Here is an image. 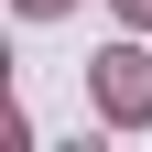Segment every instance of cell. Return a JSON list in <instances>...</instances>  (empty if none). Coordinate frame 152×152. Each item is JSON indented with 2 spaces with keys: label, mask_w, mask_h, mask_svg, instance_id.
Here are the masks:
<instances>
[{
  "label": "cell",
  "mask_w": 152,
  "mask_h": 152,
  "mask_svg": "<svg viewBox=\"0 0 152 152\" xmlns=\"http://www.w3.org/2000/svg\"><path fill=\"white\" fill-rule=\"evenodd\" d=\"M22 11H65V0H22Z\"/></svg>",
  "instance_id": "6da1fadb"
}]
</instances>
